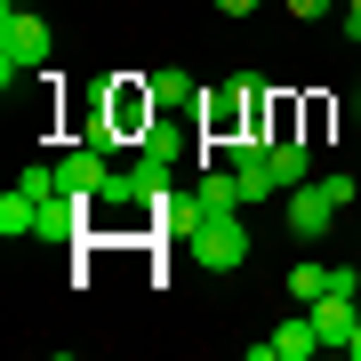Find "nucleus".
I'll use <instances>...</instances> for the list:
<instances>
[{
  "label": "nucleus",
  "mask_w": 361,
  "mask_h": 361,
  "mask_svg": "<svg viewBox=\"0 0 361 361\" xmlns=\"http://www.w3.org/2000/svg\"><path fill=\"white\" fill-rule=\"evenodd\" d=\"M49 49H56V32H49V16H32V8H0V80H32L40 65H49Z\"/></svg>",
  "instance_id": "1"
},
{
  "label": "nucleus",
  "mask_w": 361,
  "mask_h": 361,
  "mask_svg": "<svg viewBox=\"0 0 361 361\" xmlns=\"http://www.w3.org/2000/svg\"><path fill=\"white\" fill-rule=\"evenodd\" d=\"M185 257H193L201 273H241V265H249V225H241V209L201 217V233L185 241Z\"/></svg>",
  "instance_id": "2"
},
{
  "label": "nucleus",
  "mask_w": 361,
  "mask_h": 361,
  "mask_svg": "<svg viewBox=\"0 0 361 361\" xmlns=\"http://www.w3.org/2000/svg\"><path fill=\"white\" fill-rule=\"evenodd\" d=\"M97 113L121 129V145H137V137L161 121V104H153V80H137V73H113V80H104V97H97Z\"/></svg>",
  "instance_id": "3"
},
{
  "label": "nucleus",
  "mask_w": 361,
  "mask_h": 361,
  "mask_svg": "<svg viewBox=\"0 0 361 361\" xmlns=\"http://www.w3.org/2000/svg\"><path fill=\"white\" fill-rule=\"evenodd\" d=\"M193 129H201V153H217V145L249 137V104H241V80H225V89H201V104H193Z\"/></svg>",
  "instance_id": "4"
},
{
  "label": "nucleus",
  "mask_w": 361,
  "mask_h": 361,
  "mask_svg": "<svg viewBox=\"0 0 361 361\" xmlns=\"http://www.w3.org/2000/svg\"><path fill=\"white\" fill-rule=\"evenodd\" d=\"M305 313H313V329H322V345H337V353H345L353 329H361V297H345V289H322Z\"/></svg>",
  "instance_id": "5"
},
{
  "label": "nucleus",
  "mask_w": 361,
  "mask_h": 361,
  "mask_svg": "<svg viewBox=\"0 0 361 361\" xmlns=\"http://www.w3.org/2000/svg\"><path fill=\"white\" fill-rule=\"evenodd\" d=\"M329 225H337V201L322 193V177H313V185H297V193H289V233H297V241L313 249V241H322Z\"/></svg>",
  "instance_id": "6"
},
{
  "label": "nucleus",
  "mask_w": 361,
  "mask_h": 361,
  "mask_svg": "<svg viewBox=\"0 0 361 361\" xmlns=\"http://www.w3.org/2000/svg\"><path fill=\"white\" fill-rule=\"evenodd\" d=\"M265 169H273V185H281V193H297V185H313V137H273Z\"/></svg>",
  "instance_id": "7"
},
{
  "label": "nucleus",
  "mask_w": 361,
  "mask_h": 361,
  "mask_svg": "<svg viewBox=\"0 0 361 361\" xmlns=\"http://www.w3.org/2000/svg\"><path fill=\"white\" fill-rule=\"evenodd\" d=\"M104 169H113V161H104L97 145H73V153L56 161V177H65V193H80V201H97V185H104Z\"/></svg>",
  "instance_id": "8"
},
{
  "label": "nucleus",
  "mask_w": 361,
  "mask_h": 361,
  "mask_svg": "<svg viewBox=\"0 0 361 361\" xmlns=\"http://www.w3.org/2000/svg\"><path fill=\"white\" fill-rule=\"evenodd\" d=\"M313 353H322V329H313V313L297 305L289 322L273 329V361H313Z\"/></svg>",
  "instance_id": "9"
},
{
  "label": "nucleus",
  "mask_w": 361,
  "mask_h": 361,
  "mask_svg": "<svg viewBox=\"0 0 361 361\" xmlns=\"http://www.w3.org/2000/svg\"><path fill=\"white\" fill-rule=\"evenodd\" d=\"M145 80H153V104H161V113H193V104H201V80L177 73V65H161V73H145Z\"/></svg>",
  "instance_id": "10"
},
{
  "label": "nucleus",
  "mask_w": 361,
  "mask_h": 361,
  "mask_svg": "<svg viewBox=\"0 0 361 361\" xmlns=\"http://www.w3.org/2000/svg\"><path fill=\"white\" fill-rule=\"evenodd\" d=\"M0 233H8V241H25V233H40V201L25 193V185H8V193H0Z\"/></svg>",
  "instance_id": "11"
},
{
  "label": "nucleus",
  "mask_w": 361,
  "mask_h": 361,
  "mask_svg": "<svg viewBox=\"0 0 361 361\" xmlns=\"http://www.w3.org/2000/svg\"><path fill=\"white\" fill-rule=\"evenodd\" d=\"M322 289H329V265H322V257H305V265L289 273V297H297V305H313Z\"/></svg>",
  "instance_id": "12"
},
{
  "label": "nucleus",
  "mask_w": 361,
  "mask_h": 361,
  "mask_svg": "<svg viewBox=\"0 0 361 361\" xmlns=\"http://www.w3.org/2000/svg\"><path fill=\"white\" fill-rule=\"evenodd\" d=\"M289 16H329V0H289Z\"/></svg>",
  "instance_id": "13"
},
{
  "label": "nucleus",
  "mask_w": 361,
  "mask_h": 361,
  "mask_svg": "<svg viewBox=\"0 0 361 361\" xmlns=\"http://www.w3.org/2000/svg\"><path fill=\"white\" fill-rule=\"evenodd\" d=\"M249 8H265V0H217V16H249Z\"/></svg>",
  "instance_id": "14"
},
{
  "label": "nucleus",
  "mask_w": 361,
  "mask_h": 361,
  "mask_svg": "<svg viewBox=\"0 0 361 361\" xmlns=\"http://www.w3.org/2000/svg\"><path fill=\"white\" fill-rule=\"evenodd\" d=\"M345 40H361V0H345Z\"/></svg>",
  "instance_id": "15"
},
{
  "label": "nucleus",
  "mask_w": 361,
  "mask_h": 361,
  "mask_svg": "<svg viewBox=\"0 0 361 361\" xmlns=\"http://www.w3.org/2000/svg\"><path fill=\"white\" fill-rule=\"evenodd\" d=\"M345 353H353V361H361V329H353V345H345Z\"/></svg>",
  "instance_id": "16"
},
{
  "label": "nucleus",
  "mask_w": 361,
  "mask_h": 361,
  "mask_svg": "<svg viewBox=\"0 0 361 361\" xmlns=\"http://www.w3.org/2000/svg\"><path fill=\"white\" fill-rule=\"evenodd\" d=\"M353 121H361V97H353Z\"/></svg>",
  "instance_id": "17"
}]
</instances>
